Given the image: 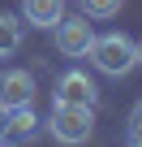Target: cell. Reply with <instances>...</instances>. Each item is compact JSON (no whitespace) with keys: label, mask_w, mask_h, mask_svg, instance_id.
<instances>
[{"label":"cell","mask_w":142,"mask_h":147,"mask_svg":"<svg viewBox=\"0 0 142 147\" xmlns=\"http://www.w3.org/2000/svg\"><path fill=\"white\" fill-rule=\"evenodd\" d=\"M9 134V104H0V138Z\"/></svg>","instance_id":"8fae6325"},{"label":"cell","mask_w":142,"mask_h":147,"mask_svg":"<svg viewBox=\"0 0 142 147\" xmlns=\"http://www.w3.org/2000/svg\"><path fill=\"white\" fill-rule=\"evenodd\" d=\"M60 18H65V0H22V22L39 30H52Z\"/></svg>","instance_id":"8992f818"},{"label":"cell","mask_w":142,"mask_h":147,"mask_svg":"<svg viewBox=\"0 0 142 147\" xmlns=\"http://www.w3.org/2000/svg\"><path fill=\"white\" fill-rule=\"evenodd\" d=\"M133 48H138V65H142V39H133Z\"/></svg>","instance_id":"4fadbf2b"},{"label":"cell","mask_w":142,"mask_h":147,"mask_svg":"<svg viewBox=\"0 0 142 147\" xmlns=\"http://www.w3.org/2000/svg\"><path fill=\"white\" fill-rule=\"evenodd\" d=\"M22 48V22L13 13H0V56H13Z\"/></svg>","instance_id":"ba28073f"},{"label":"cell","mask_w":142,"mask_h":147,"mask_svg":"<svg viewBox=\"0 0 142 147\" xmlns=\"http://www.w3.org/2000/svg\"><path fill=\"white\" fill-rule=\"evenodd\" d=\"M0 147H17V143H13V138H0Z\"/></svg>","instance_id":"5bb4252c"},{"label":"cell","mask_w":142,"mask_h":147,"mask_svg":"<svg viewBox=\"0 0 142 147\" xmlns=\"http://www.w3.org/2000/svg\"><path fill=\"white\" fill-rule=\"evenodd\" d=\"M56 104H78V108H95L99 104V87L91 74L82 69H65L56 78Z\"/></svg>","instance_id":"277c9868"},{"label":"cell","mask_w":142,"mask_h":147,"mask_svg":"<svg viewBox=\"0 0 142 147\" xmlns=\"http://www.w3.org/2000/svg\"><path fill=\"white\" fill-rule=\"evenodd\" d=\"M86 56L95 61L99 74H108V78H125V74H133V65H138V48H133V39L121 35V30L95 35V43H91Z\"/></svg>","instance_id":"6da1fadb"},{"label":"cell","mask_w":142,"mask_h":147,"mask_svg":"<svg viewBox=\"0 0 142 147\" xmlns=\"http://www.w3.org/2000/svg\"><path fill=\"white\" fill-rule=\"evenodd\" d=\"M121 5H125V0H82V13L95 18V22H103V18H116Z\"/></svg>","instance_id":"9c48e42d"},{"label":"cell","mask_w":142,"mask_h":147,"mask_svg":"<svg viewBox=\"0 0 142 147\" xmlns=\"http://www.w3.org/2000/svg\"><path fill=\"white\" fill-rule=\"evenodd\" d=\"M35 134H39V113H35V104H17V108H9V134H5V138L26 143V138H35Z\"/></svg>","instance_id":"52a82bcc"},{"label":"cell","mask_w":142,"mask_h":147,"mask_svg":"<svg viewBox=\"0 0 142 147\" xmlns=\"http://www.w3.org/2000/svg\"><path fill=\"white\" fill-rule=\"evenodd\" d=\"M129 147H142V134H129Z\"/></svg>","instance_id":"7c38bea8"},{"label":"cell","mask_w":142,"mask_h":147,"mask_svg":"<svg viewBox=\"0 0 142 147\" xmlns=\"http://www.w3.org/2000/svg\"><path fill=\"white\" fill-rule=\"evenodd\" d=\"M52 138L65 143V147H78L95 134V108H78V104H52Z\"/></svg>","instance_id":"7a4b0ae2"},{"label":"cell","mask_w":142,"mask_h":147,"mask_svg":"<svg viewBox=\"0 0 142 147\" xmlns=\"http://www.w3.org/2000/svg\"><path fill=\"white\" fill-rule=\"evenodd\" d=\"M129 134H142V100L129 108Z\"/></svg>","instance_id":"30bf717a"},{"label":"cell","mask_w":142,"mask_h":147,"mask_svg":"<svg viewBox=\"0 0 142 147\" xmlns=\"http://www.w3.org/2000/svg\"><path fill=\"white\" fill-rule=\"evenodd\" d=\"M0 104H35V74L30 69H5L0 74Z\"/></svg>","instance_id":"5b68a950"},{"label":"cell","mask_w":142,"mask_h":147,"mask_svg":"<svg viewBox=\"0 0 142 147\" xmlns=\"http://www.w3.org/2000/svg\"><path fill=\"white\" fill-rule=\"evenodd\" d=\"M52 39H56V52H60V56L82 61V56L91 52V43H95V26L86 22V13H78V18L65 13V18L52 26Z\"/></svg>","instance_id":"3957f363"}]
</instances>
